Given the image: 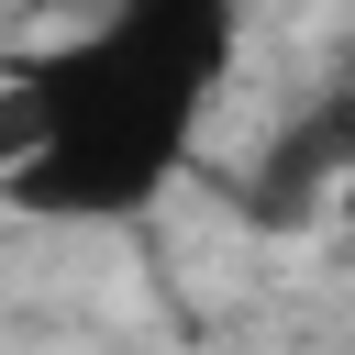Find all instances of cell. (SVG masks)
Segmentation results:
<instances>
[{"label": "cell", "mask_w": 355, "mask_h": 355, "mask_svg": "<svg viewBox=\"0 0 355 355\" xmlns=\"http://www.w3.org/2000/svg\"><path fill=\"white\" fill-rule=\"evenodd\" d=\"M233 44L244 22L222 0H133L67 33L0 89V200L33 222H133L178 178Z\"/></svg>", "instance_id": "1"}, {"label": "cell", "mask_w": 355, "mask_h": 355, "mask_svg": "<svg viewBox=\"0 0 355 355\" xmlns=\"http://www.w3.org/2000/svg\"><path fill=\"white\" fill-rule=\"evenodd\" d=\"M344 211H355V189H344Z\"/></svg>", "instance_id": "2"}]
</instances>
